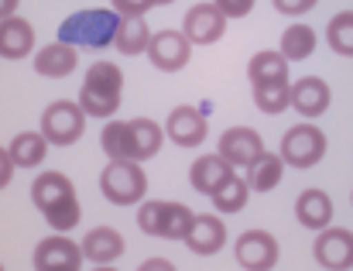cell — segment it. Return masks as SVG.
<instances>
[{"mask_svg": "<svg viewBox=\"0 0 353 271\" xmlns=\"http://www.w3.org/2000/svg\"><path fill=\"white\" fill-rule=\"evenodd\" d=\"M120 93H123V72L114 62H97L86 72V83L79 90V110L93 117H114L120 110Z\"/></svg>", "mask_w": 353, "mask_h": 271, "instance_id": "6da1fadb", "label": "cell"}, {"mask_svg": "<svg viewBox=\"0 0 353 271\" xmlns=\"http://www.w3.org/2000/svg\"><path fill=\"white\" fill-rule=\"evenodd\" d=\"M117 21H120V14H114V10H97V7L76 10L72 17L62 21L59 41L62 45H72V48H79V45L83 48H103V45L114 41Z\"/></svg>", "mask_w": 353, "mask_h": 271, "instance_id": "7a4b0ae2", "label": "cell"}, {"mask_svg": "<svg viewBox=\"0 0 353 271\" xmlns=\"http://www.w3.org/2000/svg\"><path fill=\"white\" fill-rule=\"evenodd\" d=\"M192 210L185 203H168V199H154V203H141L137 210V227L151 237H165V241H185L189 227H192Z\"/></svg>", "mask_w": 353, "mask_h": 271, "instance_id": "3957f363", "label": "cell"}, {"mask_svg": "<svg viewBox=\"0 0 353 271\" xmlns=\"http://www.w3.org/2000/svg\"><path fill=\"white\" fill-rule=\"evenodd\" d=\"M100 189L114 206H134L148 192V175L137 161H110L100 175Z\"/></svg>", "mask_w": 353, "mask_h": 271, "instance_id": "277c9868", "label": "cell"}, {"mask_svg": "<svg viewBox=\"0 0 353 271\" xmlns=\"http://www.w3.org/2000/svg\"><path fill=\"white\" fill-rule=\"evenodd\" d=\"M323 154H326V134L316 124H299V128L285 131L278 158L292 168H312L323 161Z\"/></svg>", "mask_w": 353, "mask_h": 271, "instance_id": "5b68a950", "label": "cell"}, {"mask_svg": "<svg viewBox=\"0 0 353 271\" xmlns=\"http://www.w3.org/2000/svg\"><path fill=\"white\" fill-rule=\"evenodd\" d=\"M86 128V114L79 110V103L72 100H55L45 114H41V137L48 144H76Z\"/></svg>", "mask_w": 353, "mask_h": 271, "instance_id": "8992f818", "label": "cell"}, {"mask_svg": "<svg viewBox=\"0 0 353 271\" xmlns=\"http://www.w3.org/2000/svg\"><path fill=\"white\" fill-rule=\"evenodd\" d=\"M144 52H148L151 66L161 69V72H179V69H185L189 59H192V45H189V38H185L182 31H175V28H165V31L151 34Z\"/></svg>", "mask_w": 353, "mask_h": 271, "instance_id": "52a82bcc", "label": "cell"}, {"mask_svg": "<svg viewBox=\"0 0 353 271\" xmlns=\"http://www.w3.org/2000/svg\"><path fill=\"white\" fill-rule=\"evenodd\" d=\"M234 254L243 271H271L278 265V241L268 230H247L236 237Z\"/></svg>", "mask_w": 353, "mask_h": 271, "instance_id": "ba28073f", "label": "cell"}, {"mask_svg": "<svg viewBox=\"0 0 353 271\" xmlns=\"http://www.w3.org/2000/svg\"><path fill=\"white\" fill-rule=\"evenodd\" d=\"M316 261L326 271H347L353 268V234L343 227H326L319 230V241L312 244Z\"/></svg>", "mask_w": 353, "mask_h": 271, "instance_id": "9c48e42d", "label": "cell"}, {"mask_svg": "<svg viewBox=\"0 0 353 271\" xmlns=\"http://www.w3.org/2000/svg\"><path fill=\"white\" fill-rule=\"evenodd\" d=\"M223 31H227V17L213 3L189 7V14L182 21V34L189 38V45H213L223 38Z\"/></svg>", "mask_w": 353, "mask_h": 271, "instance_id": "30bf717a", "label": "cell"}, {"mask_svg": "<svg viewBox=\"0 0 353 271\" xmlns=\"http://www.w3.org/2000/svg\"><path fill=\"white\" fill-rule=\"evenodd\" d=\"M79 265H83L79 244H72V241L62 237V234L45 237V241L34 248V271H79Z\"/></svg>", "mask_w": 353, "mask_h": 271, "instance_id": "8fae6325", "label": "cell"}, {"mask_svg": "<svg viewBox=\"0 0 353 271\" xmlns=\"http://www.w3.org/2000/svg\"><path fill=\"white\" fill-rule=\"evenodd\" d=\"M330 100H333V93H330V83H323L319 76H305V79H299L295 86H288V107H295L302 117H323L326 110H330Z\"/></svg>", "mask_w": 353, "mask_h": 271, "instance_id": "7c38bea8", "label": "cell"}, {"mask_svg": "<svg viewBox=\"0 0 353 271\" xmlns=\"http://www.w3.org/2000/svg\"><path fill=\"white\" fill-rule=\"evenodd\" d=\"M165 137H172L179 148H196L206 141V117L199 114V107H175L168 114Z\"/></svg>", "mask_w": 353, "mask_h": 271, "instance_id": "4fadbf2b", "label": "cell"}, {"mask_svg": "<svg viewBox=\"0 0 353 271\" xmlns=\"http://www.w3.org/2000/svg\"><path fill=\"white\" fill-rule=\"evenodd\" d=\"M185 244H189V251H196V254H203V258L216 254V251L227 244V227H223V220H220V217H210V213L192 217V227H189V234H185Z\"/></svg>", "mask_w": 353, "mask_h": 271, "instance_id": "5bb4252c", "label": "cell"}, {"mask_svg": "<svg viewBox=\"0 0 353 271\" xmlns=\"http://www.w3.org/2000/svg\"><path fill=\"white\" fill-rule=\"evenodd\" d=\"M264 151V141L254 128H230L220 137V158L227 165H250Z\"/></svg>", "mask_w": 353, "mask_h": 271, "instance_id": "9a60e30c", "label": "cell"}, {"mask_svg": "<svg viewBox=\"0 0 353 271\" xmlns=\"http://www.w3.org/2000/svg\"><path fill=\"white\" fill-rule=\"evenodd\" d=\"M295 217L302 227L309 230H326L330 220H333V199L323 192V189H305L299 199H295Z\"/></svg>", "mask_w": 353, "mask_h": 271, "instance_id": "2e32d148", "label": "cell"}, {"mask_svg": "<svg viewBox=\"0 0 353 271\" xmlns=\"http://www.w3.org/2000/svg\"><path fill=\"white\" fill-rule=\"evenodd\" d=\"M79 251L93 265H110V261H117L120 254H123V237H120L114 227H97V230H90L83 237Z\"/></svg>", "mask_w": 353, "mask_h": 271, "instance_id": "e0dca14e", "label": "cell"}, {"mask_svg": "<svg viewBox=\"0 0 353 271\" xmlns=\"http://www.w3.org/2000/svg\"><path fill=\"white\" fill-rule=\"evenodd\" d=\"M34 48V28L24 17H3L0 21V55L3 59H24Z\"/></svg>", "mask_w": 353, "mask_h": 271, "instance_id": "ac0fdd59", "label": "cell"}, {"mask_svg": "<svg viewBox=\"0 0 353 271\" xmlns=\"http://www.w3.org/2000/svg\"><path fill=\"white\" fill-rule=\"evenodd\" d=\"M76 66H79L76 48H72V45H62V41L45 45V48L34 55V72H38V76H48V79H62V76H69Z\"/></svg>", "mask_w": 353, "mask_h": 271, "instance_id": "d6986e66", "label": "cell"}, {"mask_svg": "<svg viewBox=\"0 0 353 271\" xmlns=\"http://www.w3.org/2000/svg\"><path fill=\"white\" fill-rule=\"evenodd\" d=\"M127 131H130V161H148L161 151V141H165V131L148 121V117H134L127 121Z\"/></svg>", "mask_w": 353, "mask_h": 271, "instance_id": "ffe728a7", "label": "cell"}, {"mask_svg": "<svg viewBox=\"0 0 353 271\" xmlns=\"http://www.w3.org/2000/svg\"><path fill=\"white\" fill-rule=\"evenodd\" d=\"M69 196H76V189H72V182H69L62 172H45V175H38L34 185H31V199H34V206H38L41 213H48L52 206H59V203L69 199Z\"/></svg>", "mask_w": 353, "mask_h": 271, "instance_id": "44dd1931", "label": "cell"}, {"mask_svg": "<svg viewBox=\"0 0 353 271\" xmlns=\"http://www.w3.org/2000/svg\"><path fill=\"white\" fill-rule=\"evenodd\" d=\"M281 175H285V161L278 158V154H271V151H261L250 165H247V185L254 189V192H271L278 182H281Z\"/></svg>", "mask_w": 353, "mask_h": 271, "instance_id": "7402d4cb", "label": "cell"}, {"mask_svg": "<svg viewBox=\"0 0 353 271\" xmlns=\"http://www.w3.org/2000/svg\"><path fill=\"white\" fill-rule=\"evenodd\" d=\"M230 172H234V165H227L220 154H203L199 161H192V168H189V182H192L196 192L210 196V192H213Z\"/></svg>", "mask_w": 353, "mask_h": 271, "instance_id": "603a6c76", "label": "cell"}, {"mask_svg": "<svg viewBox=\"0 0 353 271\" xmlns=\"http://www.w3.org/2000/svg\"><path fill=\"white\" fill-rule=\"evenodd\" d=\"M247 76L250 83H288V59L281 52H257L247 62Z\"/></svg>", "mask_w": 353, "mask_h": 271, "instance_id": "cb8c5ba5", "label": "cell"}, {"mask_svg": "<svg viewBox=\"0 0 353 271\" xmlns=\"http://www.w3.org/2000/svg\"><path fill=\"white\" fill-rule=\"evenodd\" d=\"M247 196H250V185H247L236 172H230V175L210 192L216 213H240V210L247 206Z\"/></svg>", "mask_w": 353, "mask_h": 271, "instance_id": "d4e9b609", "label": "cell"}, {"mask_svg": "<svg viewBox=\"0 0 353 271\" xmlns=\"http://www.w3.org/2000/svg\"><path fill=\"white\" fill-rule=\"evenodd\" d=\"M45 151H48V141L41 134H34V131L17 134L10 141V148H7L14 168H34V165H41L45 161Z\"/></svg>", "mask_w": 353, "mask_h": 271, "instance_id": "484cf974", "label": "cell"}, {"mask_svg": "<svg viewBox=\"0 0 353 271\" xmlns=\"http://www.w3.org/2000/svg\"><path fill=\"white\" fill-rule=\"evenodd\" d=\"M148 38H151V28L144 24V17H120L117 31H114V45L123 55H141L148 48Z\"/></svg>", "mask_w": 353, "mask_h": 271, "instance_id": "4316f807", "label": "cell"}, {"mask_svg": "<svg viewBox=\"0 0 353 271\" xmlns=\"http://www.w3.org/2000/svg\"><path fill=\"white\" fill-rule=\"evenodd\" d=\"M316 52V31L309 28V24H292V28H285V34H281V55L288 59V62H302V59H309Z\"/></svg>", "mask_w": 353, "mask_h": 271, "instance_id": "83f0119b", "label": "cell"}, {"mask_svg": "<svg viewBox=\"0 0 353 271\" xmlns=\"http://www.w3.org/2000/svg\"><path fill=\"white\" fill-rule=\"evenodd\" d=\"M100 144L107 151L110 161H130V131H127V121H110L100 134Z\"/></svg>", "mask_w": 353, "mask_h": 271, "instance_id": "f1b7e54d", "label": "cell"}, {"mask_svg": "<svg viewBox=\"0 0 353 271\" xmlns=\"http://www.w3.org/2000/svg\"><path fill=\"white\" fill-rule=\"evenodd\" d=\"M254 103L261 114L288 110V83H254Z\"/></svg>", "mask_w": 353, "mask_h": 271, "instance_id": "f546056e", "label": "cell"}, {"mask_svg": "<svg viewBox=\"0 0 353 271\" xmlns=\"http://www.w3.org/2000/svg\"><path fill=\"white\" fill-rule=\"evenodd\" d=\"M326 41L336 55H353V10L336 14L330 24H326Z\"/></svg>", "mask_w": 353, "mask_h": 271, "instance_id": "4dcf8cb0", "label": "cell"}, {"mask_svg": "<svg viewBox=\"0 0 353 271\" xmlns=\"http://www.w3.org/2000/svg\"><path fill=\"white\" fill-rule=\"evenodd\" d=\"M79 213H83V210H79V199L69 196V199H62L59 206H52V210L45 213V220H48L59 234H65V230H72V227L79 223Z\"/></svg>", "mask_w": 353, "mask_h": 271, "instance_id": "1f68e13d", "label": "cell"}, {"mask_svg": "<svg viewBox=\"0 0 353 271\" xmlns=\"http://www.w3.org/2000/svg\"><path fill=\"white\" fill-rule=\"evenodd\" d=\"M110 3H114V14L120 17H144L154 7V0H110Z\"/></svg>", "mask_w": 353, "mask_h": 271, "instance_id": "d6a6232c", "label": "cell"}, {"mask_svg": "<svg viewBox=\"0 0 353 271\" xmlns=\"http://www.w3.org/2000/svg\"><path fill=\"white\" fill-rule=\"evenodd\" d=\"M213 7L223 14V17H247L254 0H213Z\"/></svg>", "mask_w": 353, "mask_h": 271, "instance_id": "836d02e7", "label": "cell"}, {"mask_svg": "<svg viewBox=\"0 0 353 271\" xmlns=\"http://www.w3.org/2000/svg\"><path fill=\"white\" fill-rule=\"evenodd\" d=\"M319 0H274V7L281 10V14H305V10H312Z\"/></svg>", "mask_w": 353, "mask_h": 271, "instance_id": "e575fe53", "label": "cell"}, {"mask_svg": "<svg viewBox=\"0 0 353 271\" xmlns=\"http://www.w3.org/2000/svg\"><path fill=\"white\" fill-rule=\"evenodd\" d=\"M10 175H14V161H10L7 148H0V189L10 182Z\"/></svg>", "mask_w": 353, "mask_h": 271, "instance_id": "d590c367", "label": "cell"}, {"mask_svg": "<svg viewBox=\"0 0 353 271\" xmlns=\"http://www.w3.org/2000/svg\"><path fill=\"white\" fill-rule=\"evenodd\" d=\"M137 271H179L172 261H165V258H151V261H144Z\"/></svg>", "mask_w": 353, "mask_h": 271, "instance_id": "8d00e7d4", "label": "cell"}, {"mask_svg": "<svg viewBox=\"0 0 353 271\" xmlns=\"http://www.w3.org/2000/svg\"><path fill=\"white\" fill-rule=\"evenodd\" d=\"M17 3H21V0H0V21H3V17H14V14H17Z\"/></svg>", "mask_w": 353, "mask_h": 271, "instance_id": "74e56055", "label": "cell"}, {"mask_svg": "<svg viewBox=\"0 0 353 271\" xmlns=\"http://www.w3.org/2000/svg\"><path fill=\"white\" fill-rule=\"evenodd\" d=\"M97 271H114V268H107V265H97Z\"/></svg>", "mask_w": 353, "mask_h": 271, "instance_id": "f35d334b", "label": "cell"}, {"mask_svg": "<svg viewBox=\"0 0 353 271\" xmlns=\"http://www.w3.org/2000/svg\"><path fill=\"white\" fill-rule=\"evenodd\" d=\"M154 3H172V0H154Z\"/></svg>", "mask_w": 353, "mask_h": 271, "instance_id": "ab89813d", "label": "cell"}, {"mask_svg": "<svg viewBox=\"0 0 353 271\" xmlns=\"http://www.w3.org/2000/svg\"><path fill=\"white\" fill-rule=\"evenodd\" d=\"M0 271H3V265H0Z\"/></svg>", "mask_w": 353, "mask_h": 271, "instance_id": "60d3db41", "label": "cell"}, {"mask_svg": "<svg viewBox=\"0 0 353 271\" xmlns=\"http://www.w3.org/2000/svg\"><path fill=\"white\" fill-rule=\"evenodd\" d=\"M350 199H353V196H350Z\"/></svg>", "mask_w": 353, "mask_h": 271, "instance_id": "b9f144b4", "label": "cell"}]
</instances>
